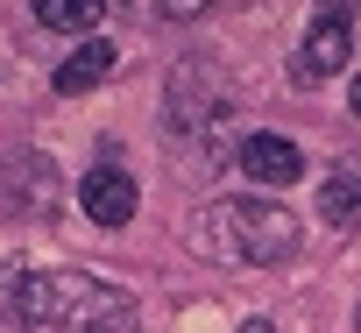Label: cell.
<instances>
[{"instance_id": "9c48e42d", "label": "cell", "mask_w": 361, "mask_h": 333, "mask_svg": "<svg viewBox=\"0 0 361 333\" xmlns=\"http://www.w3.org/2000/svg\"><path fill=\"white\" fill-rule=\"evenodd\" d=\"M99 0H36V22L43 29H71V36H92L99 29Z\"/></svg>"}, {"instance_id": "30bf717a", "label": "cell", "mask_w": 361, "mask_h": 333, "mask_svg": "<svg viewBox=\"0 0 361 333\" xmlns=\"http://www.w3.org/2000/svg\"><path fill=\"white\" fill-rule=\"evenodd\" d=\"M241 333H276V326H269V319H248V326H241Z\"/></svg>"}, {"instance_id": "52a82bcc", "label": "cell", "mask_w": 361, "mask_h": 333, "mask_svg": "<svg viewBox=\"0 0 361 333\" xmlns=\"http://www.w3.org/2000/svg\"><path fill=\"white\" fill-rule=\"evenodd\" d=\"M319 220L340 234H361V156H340L319 178Z\"/></svg>"}, {"instance_id": "7c38bea8", "label": "cell", "mask_w": 361, "mask_h": 333, "mask_svg": "<svg viewBox=\"0 0 361 333\" xmlns=\"http://www.w3.org/2000/svg\"><path fill=\"white\" fill-rule=\"evenodd\" d=\"M354 333H361V305H354Z\"/></svg>"}, {"instance_id": "5b68a950", "label": "cell", "mask_w": 361, "mask_h": 333, "mask_svg": "<svg viewBox=\"0 0 361 333\" xmlns=\"http://www.w3.org/2000/svg\"><path fill=\"white\" fill-rule=\"evenodd\" d=\"M78 206H85L99 227H128V220H135V206H142V192H135V178H128V171L99 163V171H85V185H78Z\"/></svg>"}, {"instance_id": "7a4b0ae2", "label": "cell", "mask_w": 361, "mask_h": 333, "mask_svg": "<svg viewBox=\"0 0 361 333\" xmlns=\"http://www.w3.org/2000/svg\"><path fill=\"white\" fill-rule=\"evenodd\" d=\"M199 248L213 262H227V270H269V262H283L298 248V213L262 199V192L255 199H220L206 213V227H199Z\"/></svg>"}, {"instance_id": "ba28073f", "label": "cell", "mask_w": 361, "mask_h": 333, "mask_svg": "<svg viewBox=\"0 0 361 333\" xmlns=\"http://www.w3.org/2000/svg\"><path fill=\"white\" fill-rule=\"evenodd\" d=\"M106 71H114V43H78V50L57 64V92H92Z\"/></svg>"}, {"instance_id": "8fae6325", "label": "cell", "mask_w": 361, "mask_h": 333, "mask_svg": "<svg viewBox=\"0 0 361 333\" xmlns=\"http://www.w3.org/2000/svg\"><path fill=\"white\" fill-rule=\"evenodd\" d=\"M347 107H354V121H361V78H354V92H347Z\"/></svg>"}, {"instance_id": "8992f818", "label": "cell", "mask_w": 361, "mask_h": 333, "mask_svg": "<svg viewBox=\"0 0 361 333\" xmlns=\"http://www.w3.org/2000/svg\"><path fill=\"white\" fill-rule=\"evenodd\" d=\"M241 171L255 178V192H262V185H269V192H276V185H298V178H305V149H298L290 135H248V142H241Z\"/></svg>"}, {"instance_id": "3957f363", "label": "cell", "mask_w": 361, "mask_h": 333, "mask_svg": "<svg viewBox=\"0 0 361 333\" xmlns=\"http://www.w3.org/2000/svg\"><path fill=\"white\" fill-rule=\"evenodd\" d=\"M163 121H170L177 142H192V149H206V163H220L213 142H220V128L234 121V92H227V78L206 71V64H185V71L170 78V107H163Z\"/></svg>"}, {"instance_id": "277c9868", "label": "cell", "mask_w": 361, "mask_h": 333, "mask_svg": "<svg viewBox=\"0 0 361 333\" xmlns=\"http://www.w3.org/2000/svg\"><path fill=\"white\" fill-rule=\"evenodd\" d=\"M347 50H354V15L347 8H326V15H312V29H305V50H298V85H319V78H333L340 64H347Z\"/></svg>"}, {"instance_id": "6da1fadb", "label": "cell", "mask_w": 361, "mask_h": 333, "mask_svg": "<svg viewBox=\"0 0 361 333\" xmlns=\"http://www.w3.org/2000/svg\"><path fill=\"white\" fill-rule=\"evenodd\" d=\"M8 319L29 333H142V305L85 270H29Z\"/></svg>"}]
</instances>
